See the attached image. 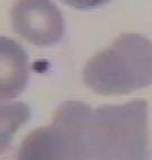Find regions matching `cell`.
Instances as JSON below:
<instances>
[{
	"mask_svg": "<svg viewBox=\"0 0 152 160\" xmlns=\"http://www.w3.org/2000/svg\"><path fill=\"white\" fill-rule=\"evenodd\" d=\"M148 103L90 109L84 127L88 160H148Z\"/></svg>",
	"mask_w": 152,
	"mask_h": 160,
	"instance_id": "obj_1",
	"label": "cell"
},
{
	"mask_svg": "<svg viewBox=\"0 0 152 160\" xmlns=\"http://www.w3.org/2000/svg\"><path fill=\"white\" fill-rule=\"evenodd\" d=\"M85 84L102 95H120L152 84V43L138 34H124L96 54L83 71Z\"/></svg>",
	"mask_w": 152,
	"mask_h": 160,
	"instance_id": "obj_2",
	"label": "cell"
},
{
	"mask_svg": "<svg viewBox=\"0 0 152 160\" xmlns=\"http://www.w3.org/2000/svg\"><path fill=\"white\" fill-rule=\"evenodd\" d=\"M15 32L37 46L58 43L65 32V22L51 0H17L11 10Z\"/></svg>",
	"mask_w": 152,
	"mask_h": 160,
	"instance_id": "obj_3",
	"label": "cell"
},
{
	"mask_svg": "<svg viewBox=\"0 0 152 160\" xmlns=\"http://www.w3.org/2000/svg\"><path fill=\"white\" fill-rule=\"evenodd\" d=\"M28 80L29 64L25 49L13 39L0 37V100L20 95Z\"/></svg>",
	"mask_w": 152,
	"mask_h": 160,
	"instance_id": "obj_4",
	"label": "cell"
},
{
	"mask_svg": "<svg viewBox=\"0 0 152 160\" xmlns=\"http://www.w3.org/2000/svg\"><path fill=\"white\" fill-rule=\"evenodd\" d=\"M17 160H66L64 141L57 129L51 123L30 132L19 148Z\"/></svg>",
	"mask_w": 152,
	"mask_h": 160,
	"instance_id": "obj_5",
	"label": "cell"
},
{
	"mask_svg": "<svg viewBox=\"0 0 152 160\" xmlns=\"http://www.w3.org/2000/svg\"><path fill=\"white\" fill-rule=\"evenodd\" d=\"M30 114L24 102L0 103V155L8 149L15 133L29 120Z\"/></svg>",
	"mask_w": 152,
	"mask_h": 160,
	"instance_id": "obj_6",
	"label": "cell"
},
{
	"mask_svg": "<svg viewBox=\"0 0 152 160\" xmlns=\"http://www.w3.org/2000/svg\"><path fill=\"white\" fill-rule=\"evenodd\" d=\"M64 3L74 7L81 10H88V9L99 8L107 3L110 0H61Z\"/></svg>",
	"mask_w": 152,
	"mask_h": 160,
	"instance_id": "obj_7",
	"label": "cell"
}]
</instances>
